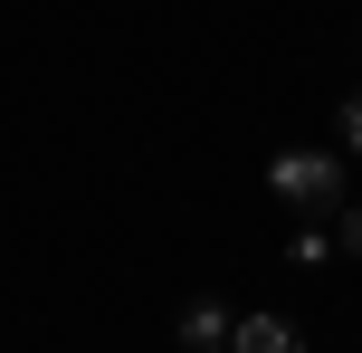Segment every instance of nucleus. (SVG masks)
I'll list each match as a JSON object with an SVG mask.
<instances>
[{
  "mask_svg": "<svg viewBox=\"0 0 362 353\" xmlns=\"http://www.w3.org/2000/svg\"><path fill=\"white\" fill-rule=\"evenodd\" d=\"M267 182H276V201H296L305 220H334V210L353 201V191H344V163H334V153H315V144H305V153H276Z\"/></svg>",
  "mask_w": 362,
  "mask_h": 353,
  "instance_id": "nucleus-1",
  "label": "nucleus"
},
{
  "mask_svg": "<svg viewBox=\"0 0 362 353\" xmlns=\"http://www.w3.org/2000/svg\"><path fill=\"white\" fill-rule=\"evenodd\" d=\"M229 353H305V344H296L286 316H238L229 325Z\"/></svg>",
  "mask_w": 362,
  "mask_h": 353,
  "instance_id": "nucleus-2",
  "label": "nucleus"
},
{
  "mask_svg": "<svg viewBox=\"0 0 362 353\" xmlns=\"http://www.w3.org/2000/svg\"><path fill=\"white\" fill-rule=\"evenodd\" d=\"M181 353H229V306H181Z\"/></svg>",
  "mask_w": 362,
  "mask_h": 353,
  "instance_id": "nucleus-3",
  "label": "nucleus"
},
{
  "mask_svg": "<svg viewBox=\"0 0 362 353\" xmlns=\"http://www.w3.org/2000/svg\"><path fill=\"white\" fill-rule=\"evenodd\" d=\"M286 258H296V267H325V258H334V229H315V220H305V229L286 239Z\"/></svg>",
  "mask_w": 362,
  "mask_h": 353,
  "instance_id": "nucleus-4",
  "label": "nucleus"
},
{
  "mask_svg": "<svg viewBox=\"0 0 362 353\" xmlns=\"http://www.w3.org/2000/svg\"><path fill=\"white\" fill-rule=\"evenodd\" d=\"M334 248H344V258H362V201L334 210Z\"/></svg>",
  "mask_w": 362,
  "mask_h": 353,
  "instance_id": "nucleus-5",
  "label": "nucleus"
},
{
  "mask_svg": "<svg viewBox=\"0 0 362 353\" xmlns=\"http://www.w3.org/2000/svg\"><path fill=\"white\" fill-rule=\"evenodd\" d=\"M334 125H344V153H362V96H353L344 115H334Z\"/></svg>",
  "mask_w": 362,
  "mask_h": 353,
  "instance_id": "nucleus-6",
  "label": "nucleus"
}]
</instances>
